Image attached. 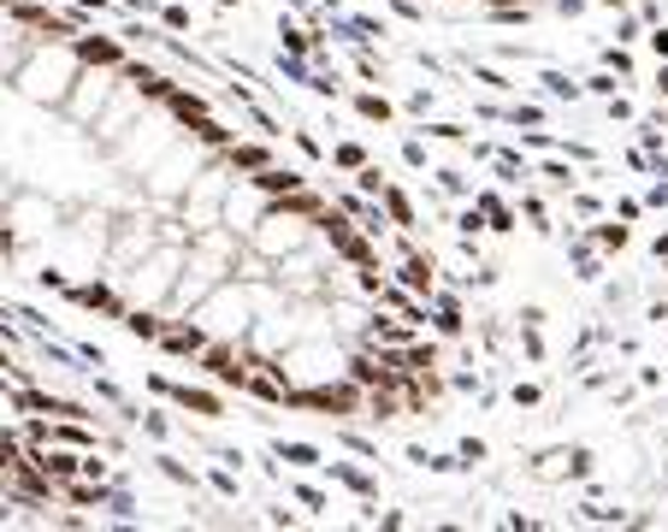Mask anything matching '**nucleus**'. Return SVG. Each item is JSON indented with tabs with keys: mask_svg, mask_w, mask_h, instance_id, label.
<instances>
[{
	"mask_svg": "<svg viewBox=\"0 0 668 532\" xmlns=\"http://www.w3.org/2000/svg\"><path fill=\"white\" fill-rule=\"evenodd\" d=\"M426 456H432V444H402V462H409L414 473L426 468Z\"/></svg>",
	"mask_w": 668,
	"mask_h": 532,
	"instance_id": "603ef678",
	"label": "nucleus"
},
{
	"mask_svg": "<svg viewBox=\"0 0 668 532\" xmlns=\"http://www.w3.org/2000/svg\"><path fill=\"white\" fill-rule=\"evenodd\" d=\"M130 433L149 438L154 450H160V444H178V438H184V421H178V409H172V402H160V409H137Z\"/></svg>",
	"mask_w": 668,
	"mask_h": 532,
	"instance_id": "6ab92c4d",
	"label": "nucleus"
},
{
	"mask_svg": "<svg viewBox=\"0 0 668 532\" xmlns=\"http://www.w3.org/2000/svg\"><path fill=\"white\" fill-rule=\"evenodd\" d=\"M149 462H154V473H160V480H166V485H178V492H201V473L196 468H184V456L178 450H172V444H160V450L149 456Z\"/></svg>",
	"mask_w": 668,
	"mask_h": 532,
	"instance_id": "bb28decb",
	"label": "nucleus"
},
{
	"mask_svg": "<svg viewBox=\"0 0 668 532\" xmlns=\"http://www.w3.org/2000/svg\"><path fill=\"white\" fill-rule=\"evenodd\" d=\"M638 201H645V213H663V208H668V178H651Z\"/></svg>",
	"mask_w": 668,
	"mask_h": 532,
	"instance_id": "de8ad7c7",
	"label": "nucleus"
},
{
	"mask_svg": "<svg viewBox=\"0 0 668 532\" xmlns=\"http://www.w3.org/2000/svg\"><path fill=\"white\" fill-rule=\"evenodd\" d=\"M343 101H350V113H355L361 125H397V119H402V107H397L385 90H373V83H361V90H343Z\"/></svg>",
	"mask_w": 668,
	"mask_h": 532,
	"instance_id": "aec40b11",
	"label": "nucleus"
},
{
	"mask_svg": "<svg viewBox=\"0 0 668 532\" xmlns=\"http://www.w3.org/2000/svg\"><path fill=\"white\" fill-rule=\"evenodd\" d=\"M319 237V225L308 220V213H296V208H284V201H272L267 213L255 220V232L243 237L249 249H260L267 261H279V255H290V249H302V243H314Z\"/></svg>",
	"mask_w": 668,
	"mask_h": 532,
	"instance_id": "6e6552de",
	"label": "nucleus"
},
{
	"mask_svg": "<svg viewBox=\"0 0 668 532\" xmlns=\"http://www.w3.org/2000/svg\"><path fill=\"white\" fill-rule=\"evenodd\" d=\"M402 166H409V172H432V142L426 137H420V131H409V137H402Z\"/></svg>",
	"mask_w": 668,
	"mask_h": 532,
	"instance_id": "58836bf2",
	"label": "nucleus"
},
{
	"mask_svg": "<svg viewBox=\"0 0 668 532\" xmlns=\"http://www.w3.org/2000/svg\"><path fill=\"white\" fill-rule=\"evenodd\" d=\"M579 232L591 237V249H603V255H621L633 243V225L628 220H616V213H598V220H586Z\"/></svg>",
	"mask_w": 668,
	"mask_h": 532,
	"instance_id": "393cba45",
	"label": "nucleus"
},
{
	"mask_svg": "<svg viewBox=\"0 0 668 532\" xmlns=\"http://www.w3.org/2000/svg\"><path fill=\"white\" fill-rule=\"evenodd\" d=\"M260 521H267V527H296L302 515L290 509V497H284V503H267V515H260Z\"/></svg>",
	"mask_w": 668,
	"mask_h": 532,
	"instance_id": "09e8293b",
	"label": "nucleus"
},
{
	"mask_svg": "<svg viewBox=\"0 0 668 532\" xmlns=\"http://www.w3.org/2000/svg\"><path fill=\"white\" fill-rule=\"evenodd\" d=\"M598 66L616 71L621 83H638V54L628 48V42H603V48H598Z\"/></svg>",
	"mask_w": 668,
	"mask_h": 532,
	"instance_id": "2f4dec72",
	"label": "nucleus"
},
{
	"mask_svg": "<svg viewBox=\"0 0 668 532\" xmlns=\"http://www.w3.org/2000/svg\"><path fill=\"white\" fill-rule=\"evenodd\" d=\"M338 444H343L350 456H361V462H379V438L355 433V421H338Z\"/></svg>",
	"mask_w": 668,
	"mask_h": 532,
	"instance_id": "c9c22d12",
	"label": "nucleus"
},
{
	"mask_svg": "<svg viewBox=\"0 0 668 532\" xmlns=\"http://www.w3.org/2000/svg\"><path fill=\"white\" fill-rule=\"evenodd\" d=\"M71 42H78V60H83V66H113V71H119V66L130 60L125 36H119V31H101V24H83Z\"/></svg>",
	"mask_w": 668,
	"mask_h": 532,
	"instance_id": "dca6fc26",
	"label": "nucleus"
},
{
	"mask_svg": "<svg viewBox=\"0 0 668 532\" xmlns=\"http://www.w3.org/2000/svg\"><path fill=\"white\" fill-rule=\"evenodd\" d=\"M284 137H290V149L302 154V166H308V172H314V166H326V142L314 137V125H290Z\"/></svg>",
	"mask_w": 668,
	"mask_h": 532,
	"instance_id": "72a5a7b5",
	"label": "nucleus"
},
{
	"mask_svg": "<svg viewBox=\"0 0 668 532\" xmlns=\"http://www.w3.org/2000/svg\"><path fill=\"white\" fill-rule=\"evenodd\" d=\"M160 326H166V308H125L119 332H125V338H137V343H154V338H160Z\"/></svg>",
	"mask_w": 668,
	"mask_h": 532,
	"instance_id": "7c9ffc66",
	"label": "nucleus"
},
{
	"mask_svg": "<svg viewBox=\"0 0 668 532\" xmlns=\"http://www.w3.org/2000/svg\"><path fill=\"white\" fill-rule=\"evenodd\" d=\"M616 90H628V83H621L616 78V71H586V78H579V95H591V101H609V95H616Z\"/></svg>",
	"mask_w": 668,
	"mask_h": 532,
	"instance_id": "4c0bfd02",
	"label": "nucleus"
},
{
	"mask_svg": "<svg viewBox=\"0 0 668 532\" xmlns=\"http://www.w3.org/2000/svg\"><path fill=\"white\" fill-rule=\"evenodd\" d=\"M651 261H668V232L651 237Z\"/></svg>",
	"mask_w": 668,
	"mask_h": 532,
	"instance_id": "6e6d98bb",
	"label": "nucleus"
},
{
	"mask_svg": "<svg viewBox=\"0 0 668 532\" xmlns=\"http://www.w3.org/2000/svg\"><path fill=\"white\" fill-rule=\"evenodd\" d=\"M208 161H213V149H208V142H201V137H190V131H184V137L172 142V149L160 154V161H154L149 172H142L137 184H142V196H149L154 208H178V196L190 190V178H196V172L208 166Z\"/></svg>",
	"mask_w": 668,
	"mask_h": 532,
	"instance_id": "423d86ee",
	"label": "nucleus"
},
{
	"mask_svg": "<svg viewBox=\"0 0 668 532\" xmlns=\"http://www.w3.org/2000/svg\"><path fill=\"white\" fill-rule=\"evenodd\" d=\"M284 291L272 279H260V284H243V279H225V284H213L208 296L190 308V320L201 326L208 338H225V343H243L249 338V326H255V314L260 308H272Z\"/></svg>",
	"mask_w": 668,
	"mask_h": 532,
	"instance_id": "f03ea898",
	"label": "nucleus"
},
{
	"mask_svg": "<svg viewBox=\"0 0 668 532\" xmlns=\"http://www.w3.org/2000/svg\"><path fill=\"white\" fill-rule=\"evenodd\" d=\"M60 302H66V308H78V314H95V320H113V326H119V320H125V308H130L113 272H90V279H71Z\"/></svg>",
	"mask_w": 668,
	"mask_h": 532,
	"instance_id": "f8f14e48",
	"label": "nucleus"
},
{
	"mask_svg": "<svg viewBox=\"0 0 668 532\" xmlns=\"http://www.w3.org/2000/svg\"><path fill=\"white\" fill-rule=\"evenodd\" d=\"M7 225H12V237H19V249L31 255V249H48L54 243V232L66 225V208L60 201H48L42 190H31V184H19V190L7 196Z\"/></svg>",
	"mask_w": 668,
	"mask_h": 532,
	"instance_id": "0eeeda50",
	"label": "nucleus"
},
{
	"mask_svg": "<svg viewBox=\"0 0 668 532\" xmlns=\"http://www.w3.org/2000/svg\"><path fill=\"white\" fill-rule=\"evenodd\" d=\"M591 7H598V12H628L633 0H591Z\"/></svg>",
	"mask_w": 668,
	"mask_h": 532,
	"instance_id": "4d7b16f0",
	"label": "nucleus"
},
{
	"mask_svg": "<svg viewBox=\"0 0 668 532\" xmlns=\"http://www.w3.org/2000/svg\"><path fill=\"white\" fill-rule=\"evenodd\" d=\"M663 379H668V373H663Z\"/></svg>",
	"mask_w": 668,
	"mask_h": 532,
	"instance_id": "bf43d9fd",
	"label": "nucleus"
},
{
	"mask_svg": "<svg viewBox=\"0 0 668 532\" xmlns=\"http://www.w3.org/2000/svg\"><path fill=\"white\" fill-rule=\"evenodd\" d=\"M638 36H645V24H638V12H616V42H628V48H638Z\"/></svg>",
	"mask_w": 668,
	"mask_h": 532,
	"instance_id": "37998d69",
	"label": "nucleus"
},
{
	"mask_svg": "<svg viewBox=\"0 0 668 532\" xmlns=\"http://www.w3.org/2000/svg\"><path fill=\"white\" fill-rule=\"evenodd\" d=\"M178 267H184V243L178 237H160L142 261H130L125 272H113V279H119V291H125L130 308H166L172 284H178Z\"/></svg>",
	"mask_w": 668,
	"mask_h": 532,
	"instance_id": "39448f33",
	"label": "nucleus"
},
{
	"mask_svg": "<svg viewBox=\"0 0 668 532\" xmlns=\"http://www.w3.org/2000/svg\"><path fill=\"white\" fill-rule=\"evenodd\" d=\"M473 208L485 213V225H491L497 237H515V232H520V213H515V201L503 196L497 184H473Z\"/></svg>",
	"mask_w": 668,
	"mask_h": 532,
	"instance_id": "a211bd4d",
	"label": "nucleus"
},
{
	"mask_svg": "<svg viewBox=\"0 0 668 532\" xmlns=\"http://www.w3.org/2000/svg\"><path fill=\"white\" fill-rule=\"evenodd\" d=\"M432 107H438V90H409L402 95V113H409V119H426Z\"/></svg>",
	"mask_w": 668,
	"mask_h": 532,
	"instance_id": "79ce46f5",
	"label": "nucleus"
},
{
	"mask_svg": "<svg viewBox=\"0 0 668 532\" xmlns=\"http://www.w3.org/2000/svg\"><path fill=\"white\" fill-rule=\"evenodd\" d=\"M550 12H556V19H586L591 0H550Z\"/></svg>",
	"mask_w": 668,
	"mask_h": 532,
	"instance_id": "3c124183",
	"label": "nucleus"
},
{
	"mask_svg": "<svg viewBox=\"0 0 668 532\" xmlns=\"http://www.w3.org/2000/svg\"><path fill=\"white\" fill-rule=\"evenodd\" d=\"M379 208H385V220L397 225V232H420V201L402 190L397 178H385V190H379Z\"/></svg>",
	"mask_w": 668,
	"mask_h": 532,
	"instance_id": "b1692460",
	"label": "nucleus"
},
{
	"mask_svg": "<svg viewBox=\"0 0 668 532\" xmlns=\"http://www.w3.org/2000/svg\"><path fill=\"white\" fill-rule=\"evenodd\" d=\"M367 161H373V149H367L361 137H338V142L326 149V166L338 172V178H350V172H361Z\"/></svg>",
	"mask_w": 668,
	"mask_h": 532,
	"instance_id": "c85d7f7f",
	"label": "nucleus"
},
{
	"mask_svg": "<svg viewBox=\"0 0 668 532\" xmlns=\"http://www.w3.org/2000/svg\"><path fill=\"white\" fill-rule=\"evenodd\" d=\"M220 161L231 166V178H255V172H267L272 161H279V149H272L267 137H237L220 149Z\"/></svg>",
	"mask_w": 668,
	"mask_h": 532,
	"instance_id": "f3484780",
	"label": "nucleus"
},
{
	"mask_svg": "<svg viewBox=\"0 0 668 532\" xmlns=\"http://www.w3.org/2000/svg\"><path fill=\"white\" fill-rule=\"evenodd\" d=\"M78 71H83L78 42H71V36H36L31 48H24V60L7 71V90L19 101H31V107L60 113L66 95H71V83H78Z\"/></svg>",
	"mask_w": 668,
	"mask_h": 532,
	"instance_id": "f257e3e1",
	"label": "nucleus"
},
{
	"mask_svg": "<svg viewBox=\"0 0 668 532\" xmlns=\"http://www.w3.org/2000/svg\"><path fill=\"white\" fill-rule=\"evenodd\" d=\"M178 137H184V125H178V119H172V113L154 101V107L142 113V119L130 125V131H125V137L107 149V166H113V172H125V178L137 184L142 172H149V166L160 161V154H166L172 142H178Z\"/></svg>",
	"mask_w": 668,
	"mask_h": 532,
	"instance_id": "20e7f679",
	"label": "nucleus"
},
{
	"mask_svg": "<svg viewBox=\"0 0 668 532\" xmlns=\"http://www.w3.org/2000/svg\"><path fill=\"white\" fill-rule=\"evenodd\" d=\"M432 190H438V196H449V201H468V196H473V184L461 178L456 166H432Z\"/></svg>",
	"mask_w": 668,
	"mask_h": 532,
	"instance_id": "e433bc0d",
	"label": "nucleus"
},
{
	"mask_svg": "<svg viewBox=\"0 0 668 532\" xmlns=\"http://www.w3.org/2000/svg\"><path fill=\"white\" fill-rule=\"evenodd\" d=\"M527 473L532 480H569V444H544V450H532L527 456Z\"/></svg>",
	"mask_w": 668,
	"mask_h": 532,
	"instance_id": "c756f323",
	"label": "nucleus"
},
{
	"mask_svg": "<svg viewBox=\"0 0 668 532\" xmlns=\"http://www.w3.org/2000/svg\"><path fill=\"white\" fill-rule=\"evenodd\" d=\"M651 90H657V101L668 107V60H657V66H651Z\"/></svg>",
	"mask_w": 668,
	"mask_h": 532,
	"instance_id": "864d4df0",
	"label": "nucleus"
},
{
	"mask_svg": "<svg viewBox=\"0 0 668 532\" xmlns=\"http://www.w3.org/2000/svg\"><path fill=\"white\" fill-rule=\"evenodd\" d=\"M603 119H609V125H633V119H638L633 95H628V90H616V95L603 101Z\"/></svg>",
	"mask_w": 668,
	"mask_h": 532,
	"instance_id": "a19ab883",
	"label": "nucleus"
},
{
	"mask_svg": "<svg viewBox=\"0 0 668 532\" xmlns=\"http://www.w3.org/2000/svg\"><path fill=\"white\" fill-rule=\"evenodd\" d=\"M468 78L479 83V90H491V95H520L527 90V78L509 66H491V60H468Z\"/></svg>",
	"mask_w": 668,
	"mask_h": 532,
	"instance_id": "cd10ccee",
	"label": "nucleus"
},
{
	"mask_svg": "<svg viewBox=\"0 0 668 532\" xmlns=\"http://www.w3.org/2000/svg\"><path fill=\"white\" fill-rule=\"evenodd\" d=\"M113 90H119V71L113 66H83L78 83H71V95H66V107H60V119L71 125V131H90Z\"/></svg>",
	"mask_w": 668,
	"mask_h": 532,
	"instance_id": "9b49d317",
	"label": "nucleus"
},
{
	"mask_svg": "<svg viewBox=\"0 0 668 532\" xmlns=\"http://www.w3.org/2000/svg\"><path fill=\"white\" fill-rule=\"evenodd\" d=\"M633 385H638V391H645V397H651V391H663V373H657V367H645V362H638V367H633Z\"/></svg>",
	"mask_w": 668,
	"mask_h": 532,
	"instance_id": "8fccbe9b",
	"label": "nucleus"
},
{
	"mask_svg": "<svg viewBox=\"0 0 668 532\" xmlns=\"http://www.w3.org/2000/svg\"><path fill=\"white\" fill-rule=\"evenodd\" d=\"M638 42H645V54H651V60H668V19H663V24H651V31L638 36Z\"/></svg>",
	"mask_w": 668,
	"mask_h": 532,
	"instance_id": "49530a36",
	"label": "nucleus"
},
{
	"mask_svg": "<svg viewBox=\"0 0 668 532\" xmlns=\"http://www.w3.org/2000/svg\"><path fill=\"white\" fill-rule=\"evenodd\" d=\"M149 107H154V95H142V90H137V83H130V78H119V90L107 95V107H101V113H95V125H90L95 149L107 154L113 142H119V137H125V131H130V125H137V119H142V113H149Z\"/></svg>",
	"mask_w": 668,
	"mask_h": 532,
	"instance_id": "9d476101",
	"label": "nucleus"
},
{
	"mask_svg": "<svg viewBox=\"0 0 668 532\" xmlns=\"http://www.w3.org/2000/svg\"><path fill=\"white\" fill-rule=\"evenodd\" d=\"M154 350L166 355V362H178V367H196V355L208 350V332H201L190 314H166V326H160Z\"/></svg>",
	"mask_w": 668,
	"mask_h": 532,
	"instance_id": "4468645a",
	"label": "nucleus"
},
{
	"mask_svg": "<svg viewBox=\"0 0 668 532\" xmlns=\"http://www.w3.org/2000/svg\"><path fill=\"white\" fill-rule=\"evenodd\" d=\"M645 320H651V326H668V302H651V308H645Z\"/></svg>",
	"mask_w": 668,
	"mask_h": 532,
	"instance_id": "5fc2aeb1",
	"label": "nucleus"
},
{
	"mask_svg": "<svg viewBox=\"0 0 668 532\" xmlns=\"http://www.w3.org/2000/svg\"><path fill=\"white\" fill-rule=\"evenodd\" d=\"M48 249H60V267L71 272V279L107 272V249H113V208H107V201H83V208H66V225L54 232Z\"/></svg>",
	"mask_w": 668,
	"mask_h": 532,
	"instance_id": "7ed1b4c3",
	"label": "nucleus"
},
{
	"mask_svg": "<svg viewBox=\"0 0 668 532\" xmlns=\"http://www.w3.org/2000/svg\"><path fill=\"white\" fill-rule=\"evenodd\" d=\"M284 497L302 503L308 515H331V509H338V503H331V492H319L314 480H284Z\"/></svg>",
	"mask_w": 668,
	"mask_h": 532,
	"instance_id": "473e14b6",
	"label": "nucleus"
},
{
	"mask_svg": "<svg viewBox=\"0 0 668 532\" xmlns=\"http://www.w3.org/2000/svg\"><path fill=\"white\" fill-rule=\"evenodd\" d=\"M527 90H539L544 101H556V107H579V101H586V95H579V78H569L562 66H539L527 78Z\"/></svg>",
	"mask_w": 668,
	"mask_h": 532,
	"instance_id": "4be33fe9",
	"label": "nucleus"
},
{
	"mask_svg": "<svg viewBox=\"0 0 668 532\" xmlns=\"http://www.w3.org/2000/svg\"><path fill=\"white\" fill-rule=\"evenodd\" d=\"M385 7L397 24H426V7H420V0H385Z\"/></svg>",
	"mask_w": 668,
	"mask_h": 532,
	"instance_id": "a18cd8bd",
	"label": "nucleus"
},
{
	"mask_svg": "<svg viewBox=\"0 0 668 532\" xmlns=\"http://www.w3.org/2000/svg\"><path fill=\"white\" fill-rule=\"evenodd\" d=\"M267 208H272V196L260 190L255 178H231V184H225V208H220V225H225V232H237V237H249V232H255V220H260V213H267Z\"/></svg>",
	"mask_w": 668,
	"mask_h": 532,
	"instance_id": "ddd939ff",
	"label": "nucleus"
},
{
	"mask_svg": "<svg viewBox=\"0 0 668 532\" xmlns=\"http://www.w3.org/2000/svg\"><path fill=\"white\" fill-rule=\"evenodd\" d=\"M19 190V184H12V172H0V208H7V196Z\"/></svg>",
	"mask_w": 668,
	"mask_h": 532,
	"instance_id": "13d9d810",
	"label": "nucleus"
},
{
	"mask_svg": "<svg viewBox=\"0 0 668 532\" xmlns=\"http://www.w3.org/2000/svg\"><path fill=\"white\" fill-rule=\"evenodd\" d=\"M562 255H569V279H574V284H603L609 255L591 249V237L579 232V225H569V232H562Z\"/></svg>",
	"mask_w": 668,
	"mask_h": 532,
	"instance_id": "2eb2a0df",
	"label": "nucleus"
},
{
	"mask_svg": "<svg viewBox=\"0 0 668 532\" xmlns=\"http://www.w3.org/2000/svg\"><path fill=\"white\" fill-rule=\"evenodd\" d=\"M456 456H461V468H468V473H479L491 462V444L485 438H456Z\"/></svg>",
	"mask_w": 668,
	"mask_h": 532,
	"instance_id": "ea45409f",
	"label": "nucleus"
},
{
	"mask_svg": "<svg viewBox=\"0 0 668 532\" xmlns=\"http://www.w3.org/2000/svg\"><path fill=\"white\" fill-rule=\"evenodd\" d=\"M225 184H231V166L220 161V154H213V161H208V166H201L196 178H190V190L178 196V220L190 225V237H196V232H213V225H220Z\"/></svg>",
	"mask_w": 668,
	"mask_h": 532,
	"instance_id": "1a4fd4ad",
	"label": "nucleus"
},
{
	"mask_svg": "<svg viewBox=\"0 0 668 532\" xmlns=\"http://www.w3.org/2000/svg\"><path fill=\"white\" fill-rule=\"evenodd\" d=\"M267 450L279 456L290 473H319V468H326V450L308 444V438H267Z\"/></svg>",
	"mask_w": 668,
	"mask_h": 532,
	"instance_id": "5701e85b",
	"label": "nucleus"
},
{
	"mask_svg": "<svg viewBox=\"0 0 668 532\" xmlns=\"http://www.w3.org/2000/svg\"><path fill=\"white\" fill-rule=\"evenodd\" d=\"M609 213L628 220V225H638V220H645V201H638V196H609Z\"/></svg>",
	"mask_w": 668,
	"mask_h": 532,
	"instance_id": "c03bdc74",
	"label": "nucleus"
},
{
	"mask_svg": "<svg viewBox=\"0 0 668 532\" xmlns=\"http://www.w3.org/2000/svg\"><path fill=\"white\" fill-rule=\"evenodd\" d=\"M319 473H326L331 485H343L355 503H373V497H379V473H373L367 462H331V456H326V468H319Z\"/></svg>",
	"mask_w": 668,
	"mask_h": 532,
	"instance_id": "412c9836",
	"label": "nucleus"
},
{
	"mask_svg": "<svg viewBox=\"0 0 668 532\" xmlns=\"http://www.w3.org/2000/svg\"><path fill=\"white\" fill-rule=\"evenodd\" d=\"M503 402H509L515 414H532V409H544V402H550V391H544V385H532V379H515L509 391H503Z\"/></svg>",
	"mask_w": 668,
	"mask_h": 532,
	"instance_id": "f704fd0d",
	"label": "nucleus"
},
{
	"mask_svg": "<svg viewBox=\"0 0 668 532\" xmlns=\"http://www.w3.org/2000/svg\"><path fill=\"white\" fill-rule=\"evenodd\" d=\"M255 184H260L272 201H279V196H290V190H302V184H314V172L296 166V161H272L267 172H255Z\"/></svg>",
	"mask_w": 668,
	"mask_h": 532,
	"instance_id": "a878e982",
	"label": "nucleus"
}]
</instances>
